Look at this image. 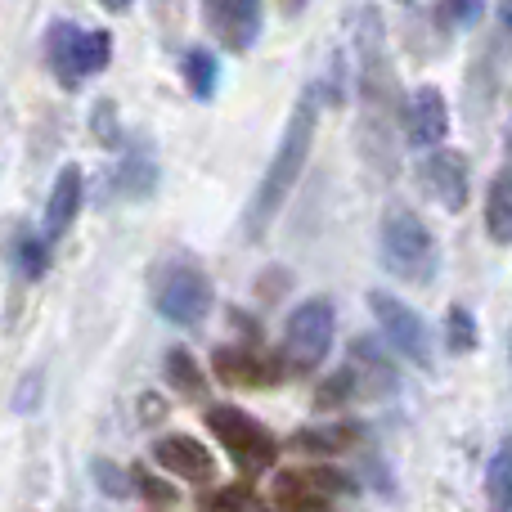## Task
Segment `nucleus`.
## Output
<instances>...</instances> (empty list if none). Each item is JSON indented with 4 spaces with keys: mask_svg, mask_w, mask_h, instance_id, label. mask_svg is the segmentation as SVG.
Here are the masks:
<instances>
[{
    "mask_svg": "<svg viewBox=\"0 0 512 512\" xmlns=\"http://www.w3.org/2000/svg\"><path fill=\"white\" fill-rule=\"evenodd\" d=\"M486 230H490V239H495V243H508L512 239V180H508V171H499L495 185H490Z\"/></svg>",
    "mask_w": 512,
    "mask_h": 512,
    "instance_id": "nucleus-14",
    "label": "nucleus"
},
{
    "mask_svg": "<svg viewBox=\"0 0 512 512\" xmlns=\"http://www.w3.org/2000/svg\"><path fill=\"white\" fill-rule=\"evenodd\" d=\"M328 346H333V306H328L324 297L315 301H301L297 310H292L288 328H283V351H288V364L292 369H315V364H324Z\"/></svg>",
    "mask_w": 512,
    "mask_h": 512,
    "instance_id": "nucleus-3",
    "label": "nucleus"
},
{
    "mask_svg": "<svg viewBox=\"0 0 512 512\" xmlns=\"http://www.w3.org/2000/svg\"><path fill=\"white\" fill-rule=\"evenodd\" d=\"M207 427H212L216 441H221L243 468H265V463L274 459V436L265 432L252 414H243V409L216 405L212 414H207Z\"/></svg>",
    "mask_w": 512,
    "mask_h": 512,
    "instance_id": "nucleus-5",
    "label": "nucleus"
},
{
    "mask_svg": "<svg viewBox=\"0 0 512 512\" xmlns=\"http://www.w3.org/2000/svg\"><path fill=\"white\" fill-rule=\"evenodd\" d=\"M486 495H490V512H508V499H512V454L508 445H499L495 459L486 468Z\"/></svg>",
    "mask_w": 512,
    "mask_h": 512,
    "instance_id": "nucleus-16",
    "label": "nucleus"
},
{
    "mask_svg": "<svg viewBox=\"0 0 512 512\" xmlns=\"http://www.w3.org/2000/svg\"><path fill=\"white\" fill-rule=\"evenodd\" d=\"M167 378H171V387H180L185 396H198V391H203V369L194 364V355L189 351H171L167 355Z\"/></svg>",
    "mask_w": 512,
    "mask_h": 512,
    "instance_id": "nucleus-18",
    "label": "nucleus"
},
{
    "mask_svg": "<svg viewBox=\"0 0 512 512\" xmlns=\"http://www.w3.org/2000/svg\"><path fill=\"white\" fill-rule=\"evenodd\" d=\"M301 5H306V0H283V9H292V14H297Z\"/></svg>",
    "mask_w": 512,
    "mask_h": 512,
    "instance_id": "nucleus-28",
    "label": "nucleus"
},
{
    "mask_svg": "<svg viewBox=\"0 0 512 512\" xmlns=\"http://www.w3.org/2000/svg\"><path fill=\"white\" fill-rule=\"evenodd\" d=\"M216 373L230 387H265V382L279 378V364L261 360L252 351H216Z\"/></svg>",
    "mask_w": 512,
    "mask_h": 512,
    "instance_id": "nucleus-12",
    "label": "nucleus"
},
{
    "mask_svg": "<svg viewBox=\"0 0 512 512\" xmlns=\"http://www.w3.org/2000/svg\"><path fill=\"white\" fill-rule=\"evenodd\" d=\"M18 252H23V270H27V274H32V279H36V274H41V270H45V256H41V243L23 239V248H18Z\"/></svg>",
    "mask_w": 512,
    "mask_h": 512,
    "instance_id": "nucleus-25",
    "label": "nucleus"
},
{
    "mask_svg": "<svg viewBox=\"0 0 512 512\" xmlns=\"http://www.w3.org/2000/svg\"><path fill=\"white\" fill-rule=\"evenodd\" d=\"M158 310L171 324H203L212 310V283L198 265H171L158 279Z\"/></svg>",
    "mask_w": 512,
    "mask_h": 512,
    "instance_id": "nucleus-4",
    "label": "nucleus"
},
{
    "mask_svg": "<svg viewBox=\"0 0 512 512\" xmlns=\"http://www.w3.org/2000/svg\"><path fill=\"white\" fill-rule=\"evenodd\" d=\"M445 342H450L454 355H468L477 346V324L463 306H450V315H445Z\"/></svg>",
    "mask_w": 512,
    "mask_h": 512,
    "instance_id": "nucleus-19",
    "label": "nucleus"
},
{
    "mask_svg": "<svg viewBox=\"0 0 512 512\" xmlns=\"http://www.w3.org/2000/svg\"><path fill=\"white\" fill-rule=\"evenodd\" d=\"M441 14H450L454 27H472L481 18V0H441Z\"/></svg>",
    "mask_w": 512,
    "mask_h": 512,
    "instance_id": "nucleus-22",
    "label": "nucleus"
},
{
    "mask_svg": "<svg viewBox=\"0 0 512 512\" xmlns=\"http://www.w3.org/2000/svg\"><path fill=\"white\" fill-rule=\"evenodd\" d=\"M203 14L225 50H248L261 32V0H203Z\"/></svg>",
    "mask_w": 512,
    "mask_h": 512,
    "instance_id": "nucleus-7",
    "label": "nucleus"
},
{
    "mask_svg": "<svg viewBox=\"0 0 512 512\" xmlns=\"http://www.w3.org/2000/svg\"><path fill=\"white\" fill-rule=\"evenodd\" d=\"M153 459L185 481H207L216 472V459L207 454V445L194 441V436H162V441L153 445Z\"/></svg>",
    "mask_w": 512,
    "mask_h": 512,
    "instance_id": "nucleus-10",
    "label": "nucleus"
},
{
    "mask_svg": "<svg viewBox=\"0 0 512 512\" xmlns=\"http://www.w3.org/2000/svg\"><path fill=\"white\" fill-rule=\"evenodd\" d=\"M135 486H140L144 499H153V504H171V499H176V490L162 486V481H153L149 472H135Z\"/></svg>",
    "mask_w": 512,
    "mask_h": 512,
    "instance_id": "nucleus-23",
    "label": "nucleus"
},
{
    "mask_svg": "<svg viewBox=\"0 0 512 512\" xmlns=\"http://www.w3.org/2000/svg\"><path fill=\"white\" fill-rule=\"evenodd\" d=\"M445 131H450L445 95L436 86H418L405 108V140L414 144V149H432V144L445 140Z\"/></svg>",
    "mask_w": 512,
    "mask_h": 512,
    "instance_id": "nucleus-8",
    "label": "nucleus"
},
{
    "mask_svg": "<svg viewBox=\"0 0 512 512\" xmlns=\"http://www.w3.org/2000/svg\"><path fill=\"white\" fill-rule=\"evenodd\" d=\"M95 477H99V486H104L113 499H122V495H126V477H122V472H113V463L99 459V463H95Z\"/></svg>",
    "mask_w": 512,
    "mask_h": 512,
    "instance_id": "nucleus-24",
    "label": "nucleus"
},
{
    "mask_svg": "<svg viewBox=\"0 0 512 512\" xmlns=\"http://www.w3.org/2000/svg\"><path fill=\"white\" fill-rule=\"evenodd\" d=\"M81 194H86L81 171L77 167H63L59 180H54V189H50V203H45V239L68 234V225L77 221V212H81Z\"/></svg>",
    "mask_w": 512,
    "mask_h": 512,
    "instance_id": "nucleus-11",
    "label": "nucleus"
},
{
    "mask_svg": "<svg viewBox=\"0 0 512 512\" xmlns=\"http://www.w3.org/2000/svg\"><path fill=\"white\" fill-rule=\"evenodd\" d=\"M423 185L445 212H463L468 207V162L454 149H436L423 162Z\"/></svg>",
    "mask_w": 512,
    "mask_h": 512,
    "instance_id": "nucleus-9",
    "label": "nucleus"
},
{
    "mask_svg": "<svg viewBox=\"0 0 512 512\" xmlns=\"http://www.w3.org/2000/svg\"><path fill=\"white\" fill-rule=\"evenodd\" d=\"M355 441V432L351 427H315V432H297L292 436V450L297 454H337V450H346V445Z\"/></svg>",
    "mask_w": 512,
    "mask_h": 512,
    "instance_id": "nucleus-15",
    "label": "nucleus"
},
{
    "mask_svg": "<svg viewBox=\"0 0 512 512\" xmlns=\"http://www.w3.org/2000/svg\"><path fill=\"white\" fill-rule=\"evenodd\" d=\"M212 508H230V512H239V508H243V490H221V495L212 499Z\"/></svg>",
    "mask_w": 512,
    "mask_h": 512,
    "instance_id": "nucleus-26",
    "label": "nucleus"
},
{
    "mask_svg": "<svg viewBox=\"0 0 512 512\" xmlns=\"http://www.w3.org/2000/svg\"><path fill=\"white\" fill-rule=\"evenodd\" d=\"M369 310L378 315L382 333L391 337V346H396L405 360L432 364V337H427V324L418 310H409L405 301H396L391 292H369Z\"/></svg>",
    "mask_w": 512,
    "mask_h": 512,
    "instance_id": "nucleus-6",
    "label": "nucleus"
},
{
    "mask_svg": "<svg viewBox=\"0 0 512 512\" xmlns=\"http://www.w3.org/2000/svg\"><path fill=\"white\" fill-rule=\"evenodd\" d=\"M315 117H319V99H315V90H306L288 122V131H283V144H279V153H274L270 171H265L261 189H256V203L248 216L252 234H261L265 225L279 216L283 198H288L292 185L301 180V167H306V158H310V140H315Z\"/></svg>",
    "mask_w": 512,
    "mask_h": 512,
    "instance_id": "nucleus-1",
    "label": "nucleus"
},
{
    "mask_svg": "<svg viewBox=\"0 0 512 512\" xmlns=\"http://www.w3.org/2000/svg\"><path fill=\"white\" fill-rule=\"evenodd\" d=\"M301 481H306V486L315 490L319 499L346 495V490H351V477H346V472H337V468H328V463H319V468H306V472H301Z\"/></svg>",
    "mask_w": 512,
    "mask_h": 512,
    "instance_id": "nucleus-21",
    "label": "nucleus"
},
{
    "mask_svg": "<svg viewBox=\"0 0 512 512\" xmlns=\"http://www.w3.org/2000/svg\"><path fill=\"white\" fill-rule=\"evenodd\" d=\"M99 5L113 9V14H126V9H131V0H99Z\"/></svg>",
    "mask_w": 512,
    "mask_h": 512,
    "instance_id": "nucleus-27",
    "label": "nucleus"
},
{
    "mask_svg": "<svg viewBox=\"0 0 512 512\" xmlns=\"http://www.w3.org/2000/svg\"><path fill=\"white\" fill-rule=\"evenodd\" d=\"M108 32H81V41H77V68H81V77L86 72H104L108 68Z\"/></svg>",
    "mask_w": 512,
    "mask_h": 512,
    "instance_id": "nucleus-20",
    "label": "nucleus"
},
{
    "mask_svg": "<svg viewBox=\"0 0 512 512\" xmlns=\"http://www.w3.org/2000/svg\"><path fill=\"white\" fill-rule=\"evenodd\" d=\"M382 261L396 279L409 283H432L436 274V243L427 234V225L418 221L409 207H391L382 216Z\"/></svg>",
    "mask_w": 512,
    "mask_h": 512,
    "instance_id": "nucleus-2",
    "label": "nucleus"
},
{
    "mask_svg": "<svg viewBox=\"0 0 512 512\" xmlns=\"http://www.w3.org/2000/svg\"><path fill=\"white\" fill-rule=\"evenodd\" d=\"M77 41H81V32L72 23H54L50 27V36H45V50H50V63H54V72H59V81L68 90H77V81H81V68H77Z\"/></svg>",
    "mask_w": 512,
    "mask_h": 512,
    "instance_id": "nucleus-13",
    "label": "nucleus"
},
{
    "mask_svg": "<svg viewBox=\"0 0 512 512\" xmlns=\"http://www.w3.org/2000/svg\"><path fill=\"white\" fill-rule=\"evenodd\" d=\"M185 81H189V90H194L198 99H212V90H216V59L207 50H189L185 54Z\"/></svg>",
    "mask_w": 512,
    "mask_h": 512,
    "instance_id": "nucleus-17",
    "label": "nucleus"
}]
</instances>
